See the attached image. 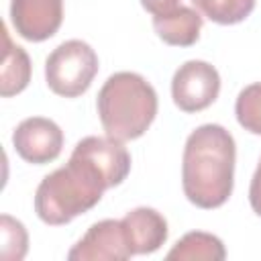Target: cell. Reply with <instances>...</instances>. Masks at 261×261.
I'll return each mask as SVG.
<instances>
[{"label":"cell","mask_w":261,"mask_h":261,"mask_svg":"<svg viewBox=\"0 0 261 261\" xmlns=\"http://www.w3.org/2000/svg\"><path fill=\"white\" fill-rule=\"evenodd\" d=\"M226 257L224 245L218 237L210 234V232H202V230H194L184 234L167 253V259H190V261H222Z\"/></svg>","instance_id":"7c38bea8"},{"label":"cell","mask_w":261,"mask_h":261,"mask_svg":"<svg viewBox=\"0 0 261 261\" xmlns=\"http://www.w3.org/2000/svg\"><path fill=\"white\" fill-rule=\"evenodd\" d=\"M141 4L147 12H151L155 16V14H163V12H169V10L177 8L179 0H141Z\"/></svg>","instance_id":"e0dca14e"},{"label":"cell","mask_w":261,"mask_h":261,"mask_svg":"<svg viewBox=\"0 0 261 261\" xmlns=\"http://www.w3.org/2000/svg\"><path fill=\"white\" fill-rule=\"evenodd\" d=\"M249 204L253 208V212L257 216H261V159L257 163V169L251 177V186H249Z\"/></svg>","instance_id":"2e32d148"},{"label":"cell","mask_w":261,"mask_h":261,"mask_svg":"<svg viewBox=\"0 0 261 261\" xmlns=\"http://www.w3.org/2000/svg\"><path fill=\"white\" fill-rule=\"evenodd\" d=\"M234 114L245 130L261 135V82L249 84L239 92L234 102Z\"/></svg>","instance_id":"5bb4252c"},{"label":"cell","mask_w":261,"mask_h":261,"mask_svg":"<svg viewBox=\"0 0 261 261\" xmlns=\"http://www.w3.org/2000/svg\"><path fill=\"white\" fill-rule=\"evenodd\" d=\"M153 29L157 37L171 47H190L200 39L202 16L190 6H177L169 12L153 16Z\"/></svg>","instance_id":"30bf717a"},{"label":"cell","mask_w":261,"mask_h":261,"mask_svg":"<svg viewBox=\"0 0 261 261\" xmlns=\"http://www.w3.org/2000/svg\"><path fill=\"white\" fill-rule=\"evenodd\" d=\"M108 188H114L112 177L75 145L69 161L41 179L35 192V212L45 224H67L92 210Z\"/></svg>","instance_id":"7a4b0ae2"},{"label":"cell","mask_w":261,"mask_h":261,"mask_svg":"<svg viewBox=\"0 0 261 261\" xmlns=\"http://www.w3.org/2000/svg\"><path fill=\"white\" fill-rule=\"evenodd\" d=\"M4 51L0 65V94L2 98H10L20 94L31 82V59L20 45H14L8 29H2Z\"/></svg>","instance_id":"8fae6325"},{"label":"cell","mask_w":261,"mask_h":261,"mask_svg":"<svg viewBox=\"0 0 261 261\" xmlns=\"http://www.w3.org/2000/svg\"><path fill=\"white\" fill-rule=\"evenodd\" d=\"M12 147L27 163L43 165L59 157L63 147V130L45 116L24 118L12 133Z\"/></svg>","instance_id":"8992f818"},{"label":"cell","mask_w":261,"mask_h":261,"mask_svg":"<svg viewBox=\"0 0 261 261\" xmlns=\"http://www.w3.org/2000/svg\"><path fill=\"white\" fill-rule=\"evenodd\" d=\"M192 4L216 24L243 22L255 8V0H192Z\"/></svg>","instance_id":"4fadbf2b"},{"label":"cell","mask_w":261,"mask_h":261,"mask_svg":"<svg viewBox=\"0 0 261 261\" xmlns=\"http://www.w3.org/2000/svg\"><path fill=\"white\" fill-rule=\"evenodd\" d=\"M98 73L96 51L80 39H69L57 45L45 61V80L53 94L77 98L92 86Z\"/></svg>","instance_id":"277c9868"},{"label":"cell","mask_w":261,"mask_h":261,"mask_svg":"<svg viewBox=\"0 0 261 261\" xmlns=\"http://www.w3.org/2000/svg\"><path fill=\"white\" fill-rule=\"evenodd\" d=\"M130 257L122 222L112 218L94 222L67 253L69 261H124Z\"/></svg>","instance_id":"52a82bcc"},{"label":"cell","mask_w":261,"mask_h":261,"mask_svg":"<svg viewBox=\"0 0 261 261\" xmlns=\"http://www.w3.org/2000/svg\"><path fill=\"white\" fill-rule=\"evenodd\" d=\"M220 92V75L214 65L200 59L181 63L171 77V98L181 112L206 110Z\"/></svg>","instance_id":"5b68a950"},{"label":"cell","mask_w":261,"mask_h":261,"mask_svg":"<svg viewBox=\"0 0 261 261\" xmlns=\"http://www.w3.org/2000/svg\"><path fill=\"white\" fill-rule=\"evenodd\" d=\"M122 230L128 243V249L133 255H149L161 249V245L167 241V220L161 212L155 208L139 206L124 214Z\"/></svg>","instance_id":"9c48e42d"},{"label":"cell","mask_w":261,"mask_h":261,"mask_svg":"<svg viewBox=\"0 0 261 261\" xmlns=\"http://www.w3.org/2000/svg\"><path fill=\"white\" fill-rule=\"evenodd\" d=\"M237 145L232 135L220 124H200L184 147L181 188L186 198L204 210L222 206L234 184Z\"/></svg>","instance_id":"6da1fadb"},{"label":"cell","mask_w":261,"mask_h":261,"mask_svg":"<svg viewBox=\"0 0 261 261\" xmlns=\"http://www.w3.org/2000/svg\"><path fill=\"white\" fill-rule=\"evenodd\" d=\"M10 22L22 39L47 41L63 22V0H12Z\"/></svg>","instance_id":"ba28073f"},{"label":"cell","mask_w":261,"mask_h":261,"mask_svg":"<svg viewBox=\"0 0 261 261\" xmlns=\"http://www.w3.org/2000/svg\"><path fill=\"white\" fill-rule=\"evenodd\" d=\"M0 230H2V257L8 261L22 259L29 249V237L22 222H18L8 214H2Z\"/></svg>","instance_id":"9a60e30c"},{"label":"cell","mask_w":261,"mask_h":261,"mask_svg":"<svg viewBox=\"0 0 261 261\" xmlns=\"http://www.w3.org/2000/svg\"><path fill=\"white\" fill-rule=\"evenodd\" d=\"M96 108L106 137L122 143L135 141L157 116V92L143 75L118 71L100 88Z\"/></svg>","instance_id":"3957f363"}]
</instances>
